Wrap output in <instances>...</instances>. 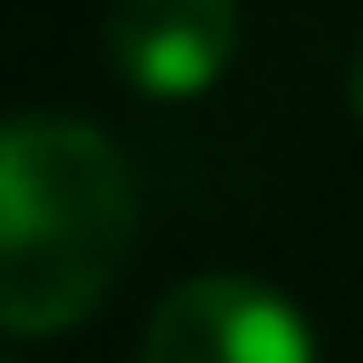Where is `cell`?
<instances>
[{"label": "cell", "mask_w": 363, "mask_h": 363, "mask_svg": "<svg viewBox=\"0 0 363 363\" xmlns=\"http://www.w3.org/2000/svg\"><path fill=\"white\" fill-rule=\"evenodd\" d=\"M140 232L124 147L85 116H0V333L85 325Z\"/></svg>", "instance_id": "obj_1"}, {"label": "cell", "mask_w": 363, "mask_h": 363, "mask_svg": "<svg viewBox=\"0 0 363 363\" xmlns=\"http://www.w3.org/2000/svg\"><path fill=\"white\" fill-rule=\"evenodd\" d=\"M140 363H317L309 317L247 271H201L155 301Z\"/></svg>", "instance_id": "obj_2"}, {"label": "cell", "mask_w": 363, "mask_h": 363, "mask_svg": "<svg viewBox=\"0 0 363 363\" xmlns=\"http://www.w3.org/2000/svg\"><path fill=\"white\" fill-rule=\"evenodd\" d=\"M240 62V0H116L108 70L147 101H201Z\"/></svg>", "instance_id": "obj_3"}, {"label": "cell", "mask_w": 363, "mask_h": 363, "mask_svg": "<svg viewBox=\"0 0 363 363\" xmlns=\"http://www.w3.org/2000/svg\"><path fill=\"white\" fill-rule=\"evenodd\" d=\"M348 108H356V124H363V39H356V55H348Z\"/></svg>", "instance_id": "obj_4"}, {"label": "cell", "mask_w": 363, "mask_h": 363, "mask_svg": "<svg viewBox=\"0 0 363 363\" xmlns=\"http://www.w3.org/2000/svg\"><path fill=\"white\" fill-rule=\"evenodd\" d=\"M0 363H16V356H0Z\"/></svg>", "instance_id": "obj_5"}]
</instances>
